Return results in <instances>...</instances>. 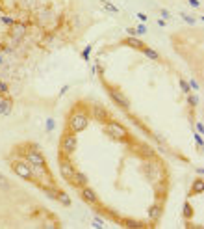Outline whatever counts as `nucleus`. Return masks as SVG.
I'll list each match as a JSON object with an SVG mask.
<instances>
[{
  "label": "nucleus",
  "instance_id": "nucleus-1",
  "mask_svg": "<svg viewBox=\"0 0 204 229\" xmlns=\"http://www.w3.org/2000/svg\"><path fill=\"white\" fill-rule=\"evenodd\" d=\"M141 170H143L145 177H147L148 181L160 183V184H163V183H165V168H163V162H162V160H158L156 157H152V158H145Z\"/></svg>",
  "mask_w": 204,
  "mask_h": 229
},
{
  "label": "nucleus",
  "instance_id": "nucleus-2",
  "mask_svg": "<svg viewBox=\"0 0 204 229\" xmlns=\"http://www.w3.org/2000/svg\"><path fill=\"white\" fill-rule=\"evenodd\" d=\"M87 125H89V112L74 106L71 110V114H69V119H67V130L78 134V132L87 129Z\"/></svg>",
  "mask_w": 204,
  "mask_h": 229
},
{
  "label": "nucleus",
  "instance_id": "nucleus-3",
  "mask_svg": "<svg viewBox=\"0 0 204 229\" xmlns=\"http://www.w3.org/2000/svg\"><path fill=\"white\" fill-rule=\"evenodd\" d=\"M104 132L115 142H124V144H132L134 142V138L128 132V129L124 125H121L119 121H113V119L104 123Z\"/></svg>",
  "mask_w": 204,
  "mask_h": 229
},
{
  "label": "nucleus",
  "instance_id": "nucleus-4",
  "mask_svg": "<svg viewBox=\"0 0 204 229\" xmlns=\"http://www.w3.org/2000/svg\"><path fill=\"white\" fill-rule=\"evenodd\" d=\"M102 84H104V90L108 91L110 99H111L117 106H119V108H123L124 112H130V101H128V97L123 93V90L117 88V86H113V84H108L106 80H102Z\"/></svg>",
  "mask_w": 204,
  "mask_h": 229
},
{
  "label": "nucleus",
  "instance_id": "nucleus-5",
  "mask_svg": "<svg viewBox=\"0 0 204 229\" xmlns=\"http://www.w3.org/2000/svg\"><path fill=\"white\" fill-rule=\"evenodd\" d=\"M78 149V138L74 132L71 130H65V132L61 134V140H59V153H65V155H72L74 151Z\"/></svg>",
  "mask_w": 204,
  "mask_h": 229
},
{
  "label": "nucleus",
  "instance_id": "nucleus-6",
  "mask_svg": "<svg viewBox=\"0 0 204 229\" xmlns=\"http://www.w3.org/2000/svg\"><path fill=\"white\" fill-rule=\"evenodd\" d=\"M11 170H13V173H17L20 179L35 183L34 171H32V168H30V164H28L26 160H13V162H11Z\"/></svg>",
  "mask_w": 204,
  "mask_h": 229
},
{
  "label": "nucleus",
  "instance_id": "nucleus-7",
  "mask_svg": "<svg viewBox=\"0 0 204 229\" xmlns=\"http://www.w3.org/2000/svg\"><path fill=\"white\" fill-rule=\"evenodd\" d=\"M58 162H59V173H61V177L65 179V181H71V177L74 175L76 168H74V164L71 162L69 155H65V153H59V155H58Z\"/></svg>",
  "mask_w": 204,
  "mask_h": 229
},
{
  "label": "nucleus",
  "instance_id": "nucleus-8",
  "mask_svg": "<svg viewBox=\"0 0 204 229\" xmlns=\"http://www.w3.org/2000/svg\"><path fill=\"white\" fill-rule=\"evenodd\" d=\"M80 196H82V199L85 201V203H89L91 207H95V205H99L100 203V199H99V196H96V192L91 188V186H82L80 188Z\"/></svg>",
  "mask_w": 204,
  "mask_h": 229
},
{
  "label": "nucleus",
  "instance_id": "nucleus-9",
  "mask_svg": "<svg viewBox=\"0 0 204 229\" xmlns=\"http://www.w3.org/2000/svg\"><path fill=\"white\" fill-rule=\"evenodd\" d=\"M93 116H95L96 121H100V123H106V121H110V119H111V114L106 110L102 104H95L93 106Z\"/></svg>",
  "mask_w": 204,
  "mask_h": 229
},
{
  "label": "nucleus",
  "instance_id": "nucleus-10",
  "mask_svg": "<svg viewBox=\"0 0 204 229\" xmlns=\"http://www.w3.org/2000/svg\"><path fill=\"white\" fill-rule=\"evenodd\" d=\"M71 184H72V186L74 188H82V186H85V184H89V179H87V175H85V173H82V171H74V175L71 177V181H69Z\"/></svg>",
  "mask_w": 204,
  "mask_h": 229
},
{
  "label": "nucleus",
  "instance_id": "nucleus-11",
  "mask_svg": "<svg viewBox=\"0 0 204 229\" xmlns=\"http://www.w3.org/2000/svg\"><path fill=\"white\" fill-rule=\"evenodd\" d=\"M123 45H126V47H132V49H135V50H143L147 45H145V43L141 41V39H139L137 36H128V37H124L123 41Z\"/></svg>",
  "mask_w": 204,
  "mask_h": 229
},
{
  "label": "nucleus",
  "instance_id": "nucleus-12",
  "mask_svg": "<svg viewBox=\"0 0 204 229\" xmlns=\"http://www.w3.org/2000/svg\"><path fill=\"white\" fill-rule=\"evenodd\" d=\"M202 190H204V181H202V177L199 175L195 181H193V184H191V190L187 192V198H193V196H199V194H202Z\"/></svg>",
  "mask_w": 204,
  "mask_h": 229
},
{
  "label": "nucleus",
  "instance_id": "nucleus-13",
  "mask_svg": "<svg viewBox=\"0 0 204 229\" xmlns=\"http://www.w3.org/2000/svg\"><path fill=\"white\" fill-rule=\"evenodd\" d=\"M117 224L123 225V227H130V229L145 227V224H143V222H139V220H132V218H121V220H117Z\"/></svg>",
  "mask_w": 204,
  "mask_h": 229
},
{
  "label": "nucleus",
  "instance_id": "nucleus-14",
  "mask_svg": "<svg viewBox=\"0 0 204 229\" xmlns=\"http://www.w3.org/2000/svg\"><path fill=\"white\" fill-rule=\"evenodd\" d=\"M162 212H163V203H154L148 209V218H150V220H154V224H156V220H160Z\"/></svg>",
  "mask_w": 204,
  "mask_h": 229
},
{
  "label": "nucleus",
  "instance_id": "nucleus-15",
  "mask_svg": "<svg viewBox=\"0 0 204 229\" xmlns=\"http://www.w3.org/2000/svg\"><path fill=\"white\" fill-rule=\"evenodd\" d=\"M24 34H26V26H24L23 23H13V24H11V36H13L15 39L24 37Z\"/></svg>",
  "mask_w": 204,
  "mask_h": 229
},
{
  "label": "nucleus",
  "instance_id": "nucleus-16",
  "mask_svg": "<svg viewBox=\"0 0 204 229\" xmlns=\"http://www.w3.org/2000/svg\"><path fill=\"white\" fill-rule=\"evenodd\" d=\"M56 201H59L63 207H71V203H72L71 198H69V194L63 192V190H59V188H58V198H56Z\"/></svg>",
  "mask_w": 204,
  "mask_h": 229
},
{
  "label": "nucleus",
  "instance_id": "nucleus-17",
  "mask_svg": "<svg viewBox=\"0 0 204 229\" xmlns=\"http://www.w3.org/2000/svg\"><path fill=\"white\" fill-rule=\"evenodd\" d=\"M11 112V101L9 99H0V116H8Z\"/></svg>",
  "mask_w": 204,
  "mask_h": 229
},
{
  "label": "nucleus",
  "instance_id": "nucleus-18",
  "mask_svg": "<svg viewBox=\"0 0 204 229\" xmlns=\"http://www.w3.org/2000/svg\"><path fill=\"white\" fill-rule=\"evenodd\" d=\"M143 54H145V56L147 58H150V60H154V62H160V54L154 50V49H150V47H145L143 50H141Z\"/></svg>",
  "mask_w": 204,
  "mask_h": 229
},
{
  "label": "nucleus",
  "instance_id": "nucleus-19",
  "mask_svg": "<svg viewBox=\"0 0 204 229\" xmlns=\"http://www.w3.org/2000/svg\"><path fill=\"white\" fill-rule=\"evenodd\" d=\"M193 214H195V211H193L191 203H189V201H186V203H184V211H182V216H184L186 220H191Z\"/></svg>",
  "mask_w": 204,
  "mask_h": 229
},
{
  "label": "nucleus",
  "instance_id": "nucleus-20",
  "mask_svg": "<svg viewBox=\"0 0 204 229\" xmlns=\"http://www.w3.org/2000/svg\"><path fill=\"white\" fill-rule=\"evenodd\" d=\"M100 4H102V8L106 9V11H110V13H113V15H117V13H119V8H117V6H113L111 2H108V0H100Z\"/></svg>",
  "mask_w": 204,
  "mask_h": 229
},
{
  "label": "nucleus",
  "instance_id": "nucleus-21",
  "mask_svg": "<svg viewBox=\"0 0 204 229\" xmlns=\"http://www.w3.org/2000/svg\"><path fill=\"white\" fill-rule=\"evenodd\" d=\"M187 104H189L191 110H195V108L199 106V97L195 93H187Z\"/></svg>",
  "mask_w": 204,
  "mask_h": 229
},
{
  "label": "nucleus",
  "instance_id": "nucleus-22",
  "mask_svg": "<svg viewBox=\"0 0 204 229\" xmlns=\"http://www.w3.org/2000/svg\"><path fill=\"white\" fill-rule=\"evenodd\" d=\"M9 186H11V184H9V179L0 173V190H9Z\"/></svg>",
  "mask_w": 204,
  "mask_h": 229
},
{
  "label": "nucleus",
  "instance_id": "nucleus-23",
  "mask_svg": "<svg viewBox=\"0 0 204 229\" xmlns=\"http://www.w3.org/2000/svg\"><path fill=\"white\" fill-rule=\"evenodd\" d=\"M91 50H93V45H87L84 50H82V60L89 62V56H91Z\"/></svg>",
  "mask_w": 204,
  "mask_h": 229
},
{
  "label": "nucleus",
  "instance_id": "nucleus-24",
  "mask_svg": "<svg viewBox=\"0 0 204 229\" xmlns=\"http://www.w3.org/2000/svg\"><path fill=\"white\" fill-rule=\"evenodd\" d=\"M180 88H182V91H184L186 95H187V93H191L189 84H187V80H184V78H180Z\"/></svg>",
  "mask_w": 204,
  "mask_h": 229
},
{
  "label": "nucleus",
  "instance_id": "nucleus-25",
  "mask_svg": "<svg viewBox=\"0 0 204 229\" xmlns=\"http://www.w3.org/2000/svg\"><path fill=\"white\" fill-rule=\"evenodd\" d=\"M195 144H197L199 151H202V134L200 132H195Z\"/></svg>",
  "mask_w": 204,
  "mask_h": 229
},
{
  "label": "nucleus",
  "instance_id": "nucleus-26",
  "mask_svg": "<svg viewBox=\"0 0 204 229\" xmlns=\"http://www.w3.org/2000/svg\"><path fill=\"white\" fill-rule=\"evenodd\" d=\"M182 15V19L186 21V23H189V24H195L197 23V19H193V17H189V15H186V13H180Z\"/></svg>",
  "mask_w": 204,
  "mask_h": 229
},
{
  "label": "nucleus",
  "instance_id": "nucleus-27",
  "mask_svg": "<svg viewBox=\"0 0 204 229\" xmlns=\"http://www.w3.org/2000/svg\"><path fill=\"white\" fill-rule=\"evenodd\" d=\"M0 21H2V23H4V24H9V26H11V24L15 23V21H13L11 17H8V15H2V19H0Z\"/></svg>",
  "mask_w": 204,
  "mask_h": 229
},
{
  "label": "nucleus",
  "instance_id": "nucleus-28",
  "mask_svg": "<svg viewBox=\"0 0 204 229\" xmlns=\"http://www.w3.org/2000/svg\"><path fill=\"white\" fill-rule=\"evenodd\" d=\"M54 125H56V123H54V119L48 117V119H47V130H48V132H50V130H54Z\"/></svg>",
  "mask_w": 204,
  "mask_h": 229
},
{
  "label": "nucleus",
  "instance_id": "nucleus-29",
  "mask_svg": "<svg viewBox=\"0 0 204 229\" xmlns=\"http://www.w3.org/2000/svg\"><path fill=\"white\" fill-rule=\"evenodd\" d=\"M135 32H137V36H141V34H145V32H147V28H145V24H139V26L135 28Z\"/></svg>",
  "mask_w": 204,
  "mask_h": 229
},
{
  "label": "nucleus",
  "instance_id": "nucleus-30",
  "mask_svg": "<svg viewBox=\"0 0 204 229\" xmlns=\"http://www.w3.org/2000/svg\"><path fill=\"white\" fill-rule=\"evenodd\" d=\"M187 84H189V90H199V82L197 80H189Z\"/></svg>",
  "mask_w": 204,
  "mask_h": 229
},
{
  "label": "nucleus",
  "instance_id": "nucleus-31",
  "mask_svg": "<svg viewBox=\"0 0 204 229\" xmlns=\"http://www.w3.org/2000/svg\"><path fill=\"white\" fill-rule=\"evenodd\" d=\"M0 91H2V93H8V84H6V82H0Z\"/></svg>",
  "mask_w": 204,
  "mask_h": 229
},
{
  "label": "nucleus",
  "instance_id": "nucleus-32",
  "mask_svg": "<svg viewBox=\"0 0 204 229\" xmlns=\"http://www.w3.org/2000/svg\"><path fill=\"white\" fill-rule=\"evenodd\" d=\"M187 2H189L193 8H200V2H199V0H187Z\"/></svg>",
  "mask_w": 204,
  "mask_h": 229
},
{
  "label": "nucleus",
  "instance_id": "nucleus-33",
  "mask_svg": "<svg viewBox=\"0 0 204 229\" xmlns=\"http://www.w3.org/2000/svg\"><path fill=\"white\" fill-rule=\"evenodd\" d=\"M126 32H128V34H130V36H137L135 28H132V26H128V28H126Z\"/></svg>",
  "mask_w": 204,
  "mask_h": 229
},
{
  "label": "nucleus",
  "instance_id": "nucleus-34",
  "mask_svg": "<svg viewBox=\"0 0 204 229\" xmlns=\"http://www.w3.org/2000/svg\"><path fill=\"white\" fill-rule=\"evenodd\" d=\"M162 19H171V13L167 9H162Z\"/></svg>",
  "mask_w": 204,
  "mask_h": 229
},
{
  "label": "nucleus",
  "instance_id": "nucleus-35",
  "mask_svg": "<svg viewBox=\"0 0 204 229\" xmlns=\"http://www.w3.org/2000/svg\"><path fill=\"white\" fill-rule=\"evenodd\" d=\"M202 130H204V125H202V121H199V123H197V132L202 134Z\"/></svg>",
  "mask_w": 204,
  "mask_h": 229
},
{
  "label": "nucleus",
  "instance_id": "nucleus-36",
  "mask_svg": "<svg viewBox=\"0 0 204 229\" xmlns=\"http://www.w3.org/2000/svg\"><path fill=\"white\" fill-rule=\"evenodd\" d=\"M67 90H69V86H63V88L59 90V95H63V93H67Z\"/></svg>",
  "mask_w": 204,
  "mask_h": 229
},
{
  "label": "nucleus",
  "instance_id": "nucleus-37",
  "mask_svg": "<svg viewBox=\"0 0 204 229\" xmlns=\"http://www.w3.org/2000/svg\"><path fill=\"white\" fill-rule=\"evenodd\" d=\"M158 24H160V26H165L167 23H165V19H158Z\"/></svg>",
  "mask_w": 204,
  "mask_h": 229
},
{
  "label": "nucleus",
  "instance_id": "nucleus-38",
  "mask_svg": "<svg viewBox=\"0 0 204 229\" xmlns=\"http://www.w3.org/2000/svg\"><path fill=\"white\" fill-rule=\"evenodd\" d=\"M137 17L141 19V21H147V15H145V13H137Z\"/></svg>",
  "mask_w": 204,
  "mask_h": 229
},
{
  "label": "nucleus",
  "instance_id": "nucleus-39",
  "mask_svg": "<svg viewBox=\"0 0 204 229\" xmlns=\"http://www.w3.org/2000/svg\"><path fill=\"white\" fill-rule=\"evenodd\" d=\"M0 63H2V58H0Z\"/></svg>",
  "mask_w": 204,
  "mask_h": 229
}]
</instances>
